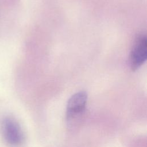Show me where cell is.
Returning a JSON list of instances; mask_svg holds the SVG:
<instances>
[{
    "label": "cell",
    "mask_w": 147,
    "mask_h": 147,
    "mask_svg": "<svg viewBox=\"0 0 147 147\" xmlns=\"http://www.w3.org/2000/svg\"><path fill=\"white\" fill-rule=\"evenodd\" d=\"M1 129L3 140L8 145L18 147L24 143L25 137L23 131L18 122L13 117L3 118Z\"/></svg>",
    "instance_id": "cell-1"
},
{
    "label": "cell",
    "mask_w": 147,
    "mask_h": 147,
    "mask_svg": "<svg viewBox=\"0 0 147 147\" xmlns=\"http://www.w3.org/2000/svg\"><path fill=\"white\" fill-rule=\"evenodd\" d=\"M147 57V40L144 34L138 36L131 48L129 62L133 70H136L146 61Z\"/></svg>",
    "instance_id": "cell-2"
},
{
    "label": "cell",
    "mask_w": 147,
    "mask_h": 147,
    "mask_svg": "<svg viewBox=\"0 0 147 147\" xmlns=\"http://www.w3.org/2000/svg\"><path fill=\"white\" fill-rule=\"evenodd\" d=\"M87 94L85 91H79L69 99L67 105V117L68 120L81 114L85 110Z\"/></svg>",
    "instance_id": "cell-3"
}]
</instances>
